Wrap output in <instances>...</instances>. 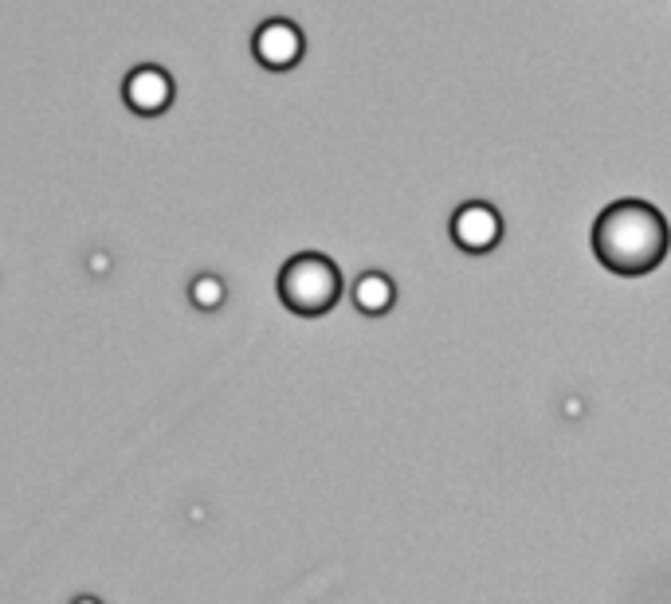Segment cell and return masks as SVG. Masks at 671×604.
Instances as JSON below:
<instances>
[{"label":"cell","instance_id":"1","mask_svg":"<svg viewBox=\"0 0 671 604\" xmlns=\"http://www.w3.org/2000/svg\"><path fill=\"white\" fill-rule=\"evenodd\" d=\"M671 248V228L660 208L648 200H613L593 224V251L601 267L637 279L663 264Z\"/></svg>","mask_w":671,"mask_h":604},{"label":"cell","instance_id":"2","mask_svg":"<svg viewBox=\"0 0 671 604\" xmlns=\"http://www.w3.org/2000/svg\"><path fill=\"white\" fill-rule=\"evenodd\" d=\"M342 295V271L334 259L318 256V251H303V256L287 259L279 271V298L283 307L295 310L303 318H318L338 303Z\"/></svg>","mask_w":671,"mask_h":604},{"label":"cell","instance_id":"3","mask_svg":"<svg viewBox=\"0 0 671 604\" xmlns=\"http://www.w3.org/2000/svg\"><path fill=\"white\" fill-rule=\"evenodd\" d=\"M452 240L464 251H472V256L491 251L503 240V216H499V208L487 205V200H467V205H460L456 216H452Z\"/></svg>","mask_w":671,"mask_h":604},{"label":"cell","instance_id":"4","mask_svg":"<svg viewBox=\"0 0 671 604\" xmlns=\"http://www.w3.org/2000/svg\"><path fill=\"white\" fill-rule=\"evenodd\" d=\"M251 51H256V59L267 67V71H290V67L303 59V51H307V40H303V32H298L290 20L275 17L256 28Z\"/></svg>","mask_w":671,"mask_h":604},{"label":"cell","instance_id":"5","mask_svg":"<svg viewBox=\"0 0 671 604\" xmlns=\"http://www.w3.org/2000/svg\"><path fill=\"white\" fill-rule=\"evenodd\" d=\"M122 99L134 115H146V118L166 115L169 102H174V79H169L161 67H134L122 83Z\"/></svg>","mask_w":671,"mask_h":604},{"label":"cell","instance_id":"6","mask_svg":"<svg viewBox=\"0 0 671 604\" xmlns=\"http://www.w3.org/2000/svg\"><path fill=\"white\" fill-rule=\"evenodd\" d=\"M393 298H397V290H393L389 275H382V271L357 275V283H354V307L362 310V315H385V310L393 307Z\"/></svg>","mask_w":671,"mask_h":604},{"label":"cell","instance_id":"7","mask_svg":"<svg viewBox=\"0 0 671 604\" xmlns=\"http://www.w3.org/2000/svg\"><path fill=\"white\" fill-rule=\"evenodd\" d=\"M224 279H216V275H197V279L189 283V298H193V307L200 310H216L224 303Z\"/></svg>","mask_w":671,"mask_h":604},{"label":"cell","instance_id":"8","mask_svg":"<svg viewBox=\"0 0 671 604\" xmlns=\"http://www.w3.org/2000/svg\"><path fill=\"white\" fill-rule=\"evenodd\" d=\"M91 267H95L99 275H107V256H91Z\"/></svg>","mask_w":671,"mask_h":604},{"label":"cell","instance_id":"9","mask_svg":"<svg viewBox=\"0 0 671 604\" xmlns=\"http://www.w3.org/2000/svg\"><path fill=\"white\" fill-rule=\"evenodd\" d=\"M71 604H102V601H95V596H75Z\"/></svg>","mask_w":671,"mask_h":604}]
</instances>
